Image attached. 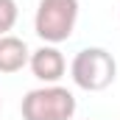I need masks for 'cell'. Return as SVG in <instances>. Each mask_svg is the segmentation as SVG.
<instances>
[{
    "instance_id": "5",
    "label": "cell",
    "mask_w": 120,
    "mask_h": 120,
    "mask_svg": "<svg viewBox=\"0 0 120 120\" xmlns=\"http://www.w3.org/2000/svg\"><path fill=\"white\" fill-rule=\"evenodd\" d=\"M31 59V50L28 45H25V39H20V36H11V34H6V36H0V73H20Z\"/></svg>"
},
{
    "instance_id": "6",
    "label": "cell",
    "mask_w": 120,
    "mask_h": 120,
    "mask_svg": "<svg viewBox=\"0 0 120 120\" xmlns=\"http://www.w3.org/2000/svg\"><path fill=\"white\" fill-rule=\"evenodd\" d=\"M17 17H20L17 0H0V36H6L17 25Z\"/></svg>"
},
{
    "instance_id": "4",
    "label": "cell",
    "mask_w": 120,
    "mask_h": 120,
    "mask_svg": "<svg viewBox=\"0 0 120 120\" xmlns=\"http://www.w3.org/2000/svg\"><path fill=\"white\" fill-rule=\"evenodd\" d=\"M28 67L34 73V78H39L42 84H56L67 70V61H64V53L56 45H42V48L31 50Z\"/></svg>"
},
{
    "instance_id": "3",
    "label": "cell",
    "mask_w": 120,
    "mask_h": 120,
    "mask_svg": "<svg viewBox=\"0 0 120 120\" xmlns=\"http://www.w3.org/2000/svg\"><path fill=\"white\" fill-rule=\"evenodd\" d=\"M75 95L59 87V84H45L39 90L25 92L22 103H20V115L22 120H73L75 115Z\"/></svg>"
},
{
    "instance_id": "1",
    "label": "cell",
    "mask_w": 120,
    "mask_h": 120,
    "mask_svg": "<svg viewBox=\"0 0 120 120\" xmlns=\"http://www.w3.org/2000/svg\"><path fill=\"white\" fill-rule=\"evenodd\" d=\"M73 84L84 92H103L117 78V61L106 48H81L70 61Z\"/></svg>"
},
{
    "instance_id": "2",
    "label": "cell",
    "mask_w": 120,
    "mask_h": 120,
    "mask_svg": "<svg viewBox=\"0 0 120 120\" xmlns=\"http://www.w3.org/2000/svg\"><path fill=\"white\" fill-rule=\"evenodd\" d=\"M78 22V0H39L34 31L45 45H61L73 36Z\"/></svg>"
}]
</instances>
